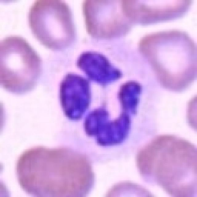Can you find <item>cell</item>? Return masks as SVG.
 <instances>
[{
  "label": "cell",
  "instance_id": "cell-1",
  "mask_svg": "<svg viewBox=\"0 0 197 197\" xmlns=\"http://www.w3.org/2000/svg\"><path fill=\"white\" fill-rule=\"evenodd\" d=\"M42 70L41 58L22 37L10 35L0 42V83L5 90L22 94L33 90Z\"/></svg>",
  "mask_w": 197,
  "mask_h": 197
},
{
  "label": "cell",
  "instance_id": "cell-2",
  "mask_svg": "<svg viewBox=\"0 0 197 197\" xmlns=\"http://www.w3.org/2000/svg\"><path fill=\"white\" fill-rule=\"evenodd\" d=\"M29 27L43 46L60 50L71 46L76 37L72 11L60 0H36L28 14Z\"/></svg>",
  "mask_w": 197,
  "mask_h": 197
},
{
  "label": "cell",
  "instance_id": "cell-3",
  "mask_svg": "<svg viewBox=\"0 0 197 197\" xmlns=\"http://www.w3.org/2000/svg\"><path fill=\"white\" fill-rule=\"evenodd\" d=\"M82 10L86 32L93 38H118L131 29V22L123 12L122 0H85Z\"/></svg>",
  "mask_w": 197,
  "mask_h": 197
},
{
  "label": "cell",
  "instance_id": "cell-4",
  "mask_svg": "<svg viewBox=\"0 0 197 197\" xmlns=\"http://www.w3.org/2000/svg\"><path fill=\"white\" fill-rule=\"evenodd\" d=\"M89 85L87 81L77 74H67L60 82L59 98L62 108L68 119L82 118L90 102Z\"/></svg>",
  "mask_w": 197,
  "mask_h": 197
},
{
  "label": "cell",
  "instance_id": "cell-5",
  "mask_svg": "<svg viewBox=\"0 0 197 197\" xmlns=\"http://www.w3.org/2000/svg\"><path fill=\"white\" fill-rule=\"evenodd\" d=\"M76 65L90 78L102 83H107L115 70L106 57L96 52L82 53L77 60Z\"/></svg>",
  "mask_w": 197,
  "mask_h": 197
},
{
  "label": "cell",
  "instance_id": "cell-6",
  "mask_svg": "<svg viewBox=\"0 0 197 197\" xmlns=\"http://www.w3.org/2000/svg\"><path fill=\"white\" fill-rule=\"evenodd\" d=\"M103 121L94 132L97 143L102 146L116 145L121 143L127 136L129 120L127 115H122L118 119Z\"/></svg>",
  "mask_w": 197,
  "mask_h": 197
}]
</instances>
